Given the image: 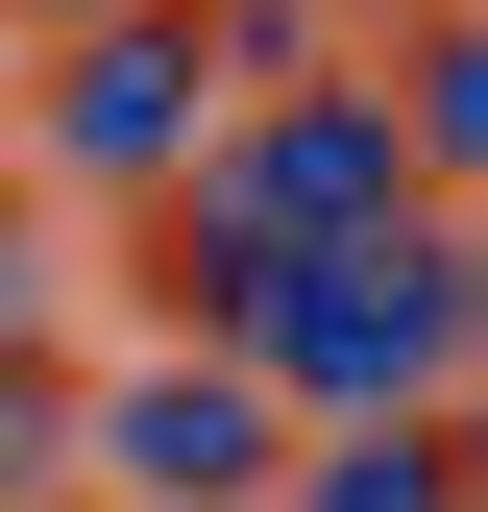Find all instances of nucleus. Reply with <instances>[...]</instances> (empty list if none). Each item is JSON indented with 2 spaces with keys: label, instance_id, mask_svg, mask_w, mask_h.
I'll list each match as a JSON object with an SVG mask.
<instances>
[{
  "label": "nucleus",
  "instance_id": "f03ea898",
  "mask_svg": "<svg viewBox=\"0 0 488 512\" xmlns=\"http://www.w3.org/2000/svg\"><path fill=\"white\" fill-rule=\"evenodd\" d=\"M74 147H171V49H98V74H74Z\"/></svg>",
  "mask_w": 488,
  "mask_h": 512
},
{
  "label": "nucleus",
  "instance_id": "f257e3e1",
  "mask_svg": "<svg viewBox=\"0 0 488 512\" xmlns=\"http://www.w3.org/2000/svg\"><path fill=\"white\" fill-rule=\"evenodd\" d=\"M122 464H171V488H220V464H244V391H220V366H171V391H122Z\"/></svg>",
  "mask_w": 488,
  "mask_h": 512
}]
</instances>
